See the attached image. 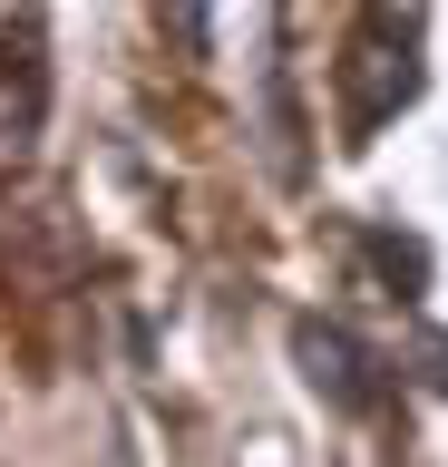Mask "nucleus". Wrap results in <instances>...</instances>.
<instances>
[{
    "mask_svg": "<svg viewBox=\"0 0 448 467\" xmlns=\"http://www.w3.org/2000/svg\"><path fill=\"white\" fill-rule=\"evenodd\" d=\"M419 360H429V389H448V341H439V331L419 341Z\"/></svg>",
    "mask_w": 448,
    "mask_h": 467,
    "instance_id": "nucleus-4",
    "label": "nucleus"
},
{
    "mask_svg": "<svg viewBox=\"0 0 448 467\" xmlns=\"http://www.w3.org/2000/svg\"><path fill=\"white\" fill-rule=\"evenodd\" d=\"M293 360H302V379H312L331 409H370V400H380V379H370V350H360L341 321H293Z\"/></svg>",
    "mask_w": 448,
    "mask_h": 467,
    "instance_id": "nucleus-1",
    "label": "nucleus"
},
{
    "mask_svg": "<svg viewBox=\"0 0 448 467\" xmlns=\"http://www.w3.org/2000/svg\"><path fill=\"white\" fill-rule=\"evenodd\" d=\"M410 98H419V58H410V49H400V58L360 49V58H351V108H341V137L370 146V127H380L390 108H410Z\"/></svg>",
    "mask_w": 448,
    "mask_h": 467,
    "instance_id": "nucleus-2",
    "label": "nucleus"
},
{
    "mask_svg": "<svg viewBox=\"0 0 448 467\" xmlns=\"http://www.w3.org/2000/svg\"><path fill=\"white\" fill-rule=\"evenodd\" d=\"M360 254L390 273V292H400V302H419V283H429V254H419L410 234H360Z\"/></svg>",
    "mask_w": 448,
    "mask_h": 467,
    "instance_id": "nucleus-3",
    "label": "nucleus"
}]
</instances>
